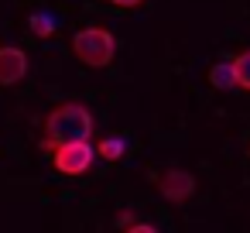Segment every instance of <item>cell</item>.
Instances as JSON below:
<instances>
[{
	"label": "cell",
	"instance_id": "obj_8",
	"mask_svg": "<svg viewBox=\"0 0 250 233\" xmlns=\"http://www.w3.org/2000/svg\"><path fill=\"white\" fill-rule=\"evenodd\" d=\"M229 65H233V76H236V86L250 93V48H247V52H240V55H236V59L229 62Z\"/></svg>",
	"mask_w": 250,
	"mask_h": 233
},
{
	"label": "cell",
	"instance_id": "obj_6",
	"mask_svg": "<svg viewBox=\"0 0 250 233\" xmlns=\"http://www.w3.org/2000/svg\"><path fill=\"white\" fill-rule=\"evenodd\" d=\"M209 83H212L216 89H223V93H229V89L236 86V76H233V65H229V62H216V65L209 69Z\"/></svg>",
	"mask_w": 250,
	"mask_h": 233
},
{
	"label": "cell",
	"instance_id": "obj_9",
	"mask_svg": "<svg viewBox=\"0 0 250 233\" xmlns=\"http://www.w3.org/2000/svg\"><path fill=\"white\" fill-rule=\"evenodd\" d=\"M124 151H127V144H124L120 137H103V141L96 144V154H100V158H106V161H120V158H124Z\"/></svg>",
	"mask_w": 250,
	"mask_h": 233
},
{
	"label": "cell",
	"instance_id": "obj_2",
	"mask_svg": "<svg viewBox=\"0 0 250 233\" xmlns=\"http://www.w3.org/2000/svg\"><path fill=\"white\" fill-rule=\"evenodd\" d=\"M72 55L89 69H106L117 55V38L106 28H83L72 35Z\"/></svg>",
	"mask_w": 250,
	"mask_h": 233
},
{
	"label": "cell",
	"instance_id": "obj_3",
	"mask_svg": "<svg viewBox=\"0 0 250 233\" xmlns=\"http://www.w3.org/2000/svg\"><path fill=\"white\" fill-rule=\"evenodd\" d=\"M93 158H96V148L89 141H65L52 148V165L62 175H86Z\"/></svg>",
	"mask_w": 250,
	"mask_h": 233
},
{
	"label": "cell",
	"instance_id": "obj_7",
	"mask_svg": "<svg viewBox=\"0 0 250 233\" xmlns=\"http://www.w3.org/2000/svg\"><path fill=\"white\" fill-rule=\"evenodd\" d=\"M28 28H31V35H38V38H52V35H55V18H52L48 11H35V14L28 18Z\"/></svg>",
	"mask_w": 250,
	"mask_h": 233
},
{
	"label": "cell",
	"instance_id": "obj_1",
	"mask_svg": "<svg viewBox=\"0 0 250 233\" xmlns=\"http://www.w3.org/2000/svg\"><path fill=\"white\" fill-rule=\"evenodd\" d=\"M89 137H93V113L83 103H62L45 117V137H42L45 151L65 141H89Z\"/></svg>",
	"mask_w": 250,
	"mask_h": 233
},
{
	"label": "cell",
	"instance_id": "obj_4",
	"mask_svg": "<svg viewBox=\"0 0 250 233\" xmlns=\"http://www.w3.org/2000/svg\"><path fill=\"white\" fill-rule=\"evenodd\" d=\"M158 192L168 199V202H188L192 195H195V178L188 175V171H182V168H168V171H161L158 175Z\"/></svg>",
	"mask_w": 250,
	"mask_h": 233
},
{
	"label": "cell",
	"instance_id": "obj_5",
	"mask_svg": "<svg viewBox=\"0 0 250 233\" xmlns=\"http://www.w3.org/2000/svg\"><path fill=\"white\" fill-rule=\"evenodd\" d=\"M28 76V55L14 45L0 48V86H14Z\"/></svg>",
	"mask_w": 250,
	"mask_h": 233
},
{
	"label": "cell",
	"instance_id": "obj_10",
	"mask_svg": "<svg viewBox=\"0 0 250 233\" xmlns=\"http://www.w3.org/2000/svg\"><path fill=\"white\" fill-rule=\"evenodd\" d=\"M110 4H117V7H137V4H144V0H110Z\"/></svg>",
	"mask_w": 250,
	"mask_h": 233
}]
</instances>
